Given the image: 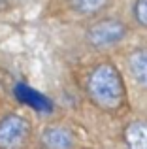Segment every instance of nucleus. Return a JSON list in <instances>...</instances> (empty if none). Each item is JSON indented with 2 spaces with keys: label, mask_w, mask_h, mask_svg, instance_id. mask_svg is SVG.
<instances>
[{
  "label": "nucleus",
  "mask_w": 147,
  "mask_h": 149,
  "mask_svg": "<svg viewBox=\"0 0 147 149\" xmlns=\"http://www.w3.org/2000/svg\"><path fill=\"white\" fill-rule=\"evenodd\" d=\"M42 142L47 149H72L74 147V136L64 127H49L42 134Z\"/></svg>",
  "instance_id": "obj_4"
},
{
  "label": "nucleus",
  "mask_w": 147,
  "mask_h": 149,
  "mask_svg": "<svg viewBox=\"0 0 147 149\" xmlns=\"http://www.w3.org/2000/svg\"><path fill=\"white\" fill-rule=\"evenodd\" d=\"M15 95H17V98L21 100L23 104L30 106L32 109H36V111H40V113H51L53 111L51 102L45 98L44 95L36 93L34 89L26 87V85H23V83L15 85Z\"/></svg>",
  "instance_id": "obj_5"
},
{
  "label": "nucleus",
  "mask_w": 147,
  "mask_h": 149,
  "mask_svg": "<svg viewBox=\"0 0 147 149\" xmlns=\"http://www.w3.org/2000/svg\"><path fill=\"white\" fill-rule=\"evenodd\" d=\"M87 93L100 109H119L125 102V85L119 70L110 62L94 66L87 77Z\"/></svg>",
  "instance_id": "obj_1"
},
{
  "label": "nucleus",
  "mask_w": 147,
  "mask_h": 149,
  "mask_svg": "<svg viewBox=\"0 0 147 149\" xmlns=\"http://www.w3.org/2000/svg\"><path fill=\"white\" fill-rule=\"evenodd\" d=\"M15 2H30V0H15Z\"/></svg>",
  "instance_id": "obj_11"
},
{
  "label": "nucleus",
  "mask_w": 147,
  "mask_h": 149,
  "mask_svg": "<svg viewBox=\"0 0 147 149\" xmlns=\"http://www.w3.org/2000/svg\"><path fill=\"white\" fill-rule=\"evenodd\" d=\"M70 4L76 11L89 15V13H96V11L102 10L106 0H70Z\"/></svg>",
  "instance_id": "obj_8"
},
{
  "label": "nucleus",
  "mask_w": 147,
  "mask_h": 149,
  "mask_svg": "<svg viewBox=\"0 0 147 149\" xmlns=\"http://www.w3.org/2000/svg\"><path fill=\"white\" fill-rule=\"evenodd\" d=\"M126 34V26L119 19H102L94 23L87 30V40L94 47H106V45L117 44Z\"/></svg>",
  "instance_id": "obj_3"
},
{
  "label": "nucleus",
  "mask_w": 147,
  "mask_h": 149,
  "mask_svg": "<svg viewBox=\"0 0 147 149\" xmlns=\"http://www.w3.org/2000/svg\"><path fill=\"white\" fill-rule=\"evenodd\" d=\"M128 149H147V121H136L125 130Z\"/></svg>",
  "instance_id": "obj_7"
},
{
  "label": "nucleus",
  "mask_w": 147,
  "mask_h": 149,
  "mask_svg": "<svg viewBox=\"0 0 147 149\" xmlns=\"http://www.w3.org/2000/svg\"><path fill=\"white\" fill-rule=\"evenodd\" d=\"M128 70L132 74V77L138 81V85L147 89V49H138L130 55Z\"/></svg>",
  "instance_id": "obj_6"
},
{
  "label": "nucleus",
  "mask_w": 147,
  "mask_h": 149,
  "mask_svg": "<svg viewBox=\"0 0 147 149\" xmlns=\"http://www.w3.org/2000/svg\"><path fill=\"white\" fill-rule=\"evenodd\" d=\"M30 140V123L21 115H8L0 121V149H23Z\"/></svg>",
  "instance_id": "obj_2"
},
{
  "label": "nucleus",
  "mask_w": 147,
  "mask_h": 149,
  "mask_svg": "<svg viewBox=\"0 0 147 149\" xmlns=\"http://www.w3.org/2000/svg\"><path fill=\"white\" fill-rule=\"evenodd\" d=\"M8 6H10V0H0V11H2V10H6Z\"/></svg>",
  "instance_id": "obj_10"
},
{
  "label": "nucleus",
  "mask_w": 147,
  "mask_h": 149,
  "mask_svg": "<svg viewBox=\"0 0 147 149\" xmlns=\"http://www.w3.org/2000/svg\"><path fill=\"white\" fill-rule=\"evenodd\" d=\"M134 17H136L138 25L147 29V0H136L134 6Z\"/></svg>",
  "instance_id": "obj_9"
}]
</instances>
